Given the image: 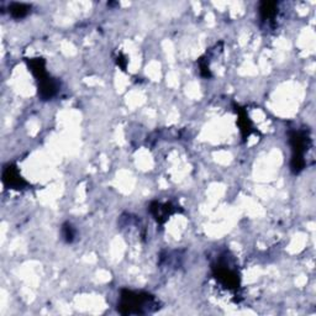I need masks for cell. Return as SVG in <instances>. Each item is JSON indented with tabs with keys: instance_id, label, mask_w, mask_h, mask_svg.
Returning <instances> with one entry per match:
<instances>
[{
	"instance_id": "2",
	"label": "cell",
	"mask_w": 316,
	"mask_h": 316,
	"mask_svg": "<svg viewBox=\"0 0 316 316\" xmlns=\"http://www.w3.org/2000/svg\"><path fill=\"white\" fill-rule=\"evenodd\" d=\"M11 15L14 17H24L25 15L29 13L30 7H27L25 4H19V3H15V4H11V7L9 8Z\"/></svg>"
},
{
	"instance_id": "1",
	"label": "cell",
	"mask_w": 316,
	"mask_h": 316,
	"mask_svg": "<svg viewBox=\"0 0 316 316\" xmlns=\"http://www.w3.org/2000/svg\"><path fill=\"white\" fill-rule=\"evenodd\" d=\"M150 295H141V294H133L131 291H127L126 294H123L121 297L120 308H126L127 314H140L141 309L145 308V305L148 302Z\"/></svg>"
}]
</instances>
